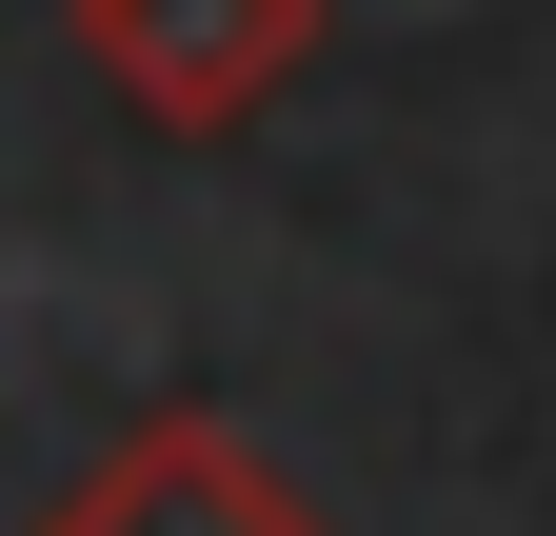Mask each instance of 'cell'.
<instances>
[{"instance_id":"cell-1","label":"cell","mask_w":556,"mask_h":536,"mask_svg":"<svg viewBox=\"0 0 556 536\" xmlns=\"http://www.w3.org/2000/svg\"><path fill=\"white\" fill-rule=\"evenodd\" d=\"M139 140H239V119L318 60V0H60Z\"/></svg>"},{"instance_id":"cell-2","label":"cell","mask_w":556,"mask_h":536,"mask_svg":"<svg viewBox=\"0 0 556 536\" xmlns=\"http://www.w3.org/2000/svg\"><path fill=\"white\" fill-rule=\"evenodd\" d=\"M40 536H318V497L278 477L239 418H139V437H119Z\"/></svg>"}]
</instances>
